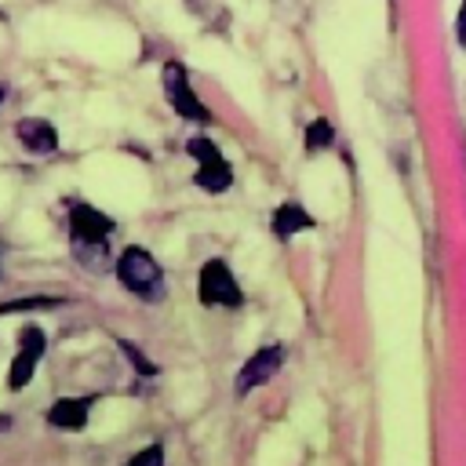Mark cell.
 <instances>
[{
    "label": "cell",
    "mask_w": 466,
    "mask_h": 466,
    "mask_svg": "<svg viewBox=\"0 0 466 466\" xmlns=\"http://www.w3.org/2000/svg\"><path fill=\"white\" fill-rule=\"evenodd\" d=\"M66 299L58 295H29V299H11V302H0V313H15V309H55L62 306Z\"/></svg>",
    "instance_id": "obj_13"
},
{
    "label": "cell",
    "mask_w": 466,
    "mask_h": 466,
    "mask_svg": "<svg viewBox=\"0 0 466 466\" xmlns=\"http://www.w3.org/2000/svg\"><path fill=\"white\" fill-rule=\"evenodd\" d=\"M280 364H284V346H280V342L258 346V350L240 364V371H237V393H240V397H248L251 390L266 386L269 379H277Z\"/></svg>",
    "instance_id": "obj_7"
},
{
    "label": "cell",
    "mask_w": 466,
    "mask_h": 466,
    "mask_svg": "<svg viewBox=\"0 0 466 466\" xmlns=\"http://www.w3.org/2000/svg\"><path fill=\"white\" fill-rule=\"evenodd\" d=\"M15 138L33 157H47V153L58 149V131H55V124L47 116H25V120H18L15 124Z\"/></svg>",
    "instance_id": "obj_8"
},
{
    "label": "cell",
    "mask_w": 466,
    "mask_h": 466,
    "mask_svg": "<svg viewBox=\"0 0 466 466\" xmlns=\"http://www.w3.org/2000/svg\"><path fill=\"white\" fill-rule=\"evenodd\" d=\"M4 98H7V87H4V84H0V106H4Z\"/></svg>",
    "instance_id": "obj_16"
},
{
    "label": "cell",
    "mask_w": 466,
    "mask_h": 466,
    "mask_svg": "<svg viewBox=\"0 0 466 466\" xmlns=\"http://www.w3.org/2000/svg\"><path fill=\"white\" fill-rule=\"evenodd\" d=\"M44 350H47V335L40 324H22L18 328V350L11 357V368H7V390L18 393L29 386V379L36 375L40 360H44Z\"/></svg>",
    "instance_id": "obj_6"
},
{
    "label": "cell",
    "mask_w": 466,
    "mask_h": 466,
    "mask_svg": "<svg viewBox=\"0 0 466 466\" xmlns=\"http://www.w3.org/2000/svg\"><path fill=\"white\" fill-rule=\"evenodd\" d=\"M160 84H164V98L167 106L182 116V120H193V124H211V109L193 95L189 87V76H186V66L182 62H164V73H160Z\"/></svg>",
    "instance_id": "obj_5"
},
{
    "label": "cell",
    "mask_w": 466,
    "mask_h": 466,
    "mask_svg": "<svg viewBox=\"0 0 466 466\" xmlns=\"http://www.w3.org/2000/svg\"><path fill=\"white\" fill-rule=\"evenodd\" d=\"M116 350H120V353L131 360V368H135L142 379H153V375H160V368H157V364H153V360H149V357H146V353H142L135 342H127V339H116Z\"/></svg>",
    "instance_id": "obj_12"
},
{
    "label": "cell",
    "mask_w": 466,
    "mask_h": 466,
    "mask_svg": "<svg viewBox=\"0 0 466 466\" xmlns=\"http://www.w3.org/2000/svg\"><path fill=\"white\" fill-rule=\"evenodd\" d=\"M186 153L197 160L193 182H197L204 193H226V189L233 186V167H229V160L222 157V149H218L211 138H204V135L189 138V142H186Z\"/></svg>",
    "instance_id": "obj_4"
},
{
    "label": "cell",
    "mask_w": 466,
    "mask_h": 466,
    "mask_svg": "<svg viewBox=\"0 0 466 466\" xmlns=\"http://www.w3.org/2000/svg\"><path fill=\"white\" fill-rule=\"evenodd\" d=\"M127 466H167V459H164V444L153 441V444L138 448V451L127 459Z\"/></svg>",
    "instance_id": "obj_14"
},
{
    "label": "cell",
    "mask_w": 466,
    "mask_h": 466,
    "mask_svg": "<svg viewBox=\"0 0 466 466\" xmlns=\"http://www.w3.org/2000/svg\"><path fill=\"white\" fill-rule=\"evenodd\" d=\"M95 400H98L95 393H87V397H58V400L47 408V426L80 433V430L87 426V415H91Z\"/></svg>",
    "instance_id": "obj_9"
},
{
    "label": "cell",
    "mask_w": 466,
    "mask_h": 466,
    "mask_svg": "<svg viewBox=\"0 0 466 466\" xmlns=\"http://www.w3.org/2000/svg\"><path fill=\"white\" fill-rule=\"evenodd\" d=\"M113 269H116V280H120L135 299H142V302H164V295H167L164 269H160V262H157L146 248L127 244V248L116 255Z\"/></svg>",
    "instance_id": "obj_2"
},
{
    "label": "cell",
    "mask_w": 466,
    "mask_h": 466,
    "mask_svg": "<svg viewBox=\"0 0 466 466\" xmlns=\"http://www.w3.org/2000/svg\"><path fill=\"white\" fill-rule=\"evenodd\" d=\"M69 251L84 269H109L113 255H109V237L116 233V222L98 211L87 200H69Z\"/></svg>",
    "instance_id": "obj_1"
},
{
    "label": "cell",
    "mask_w": 466,
    "mask_h": 466,
    "mask_svg": "<svg viewBox=\"0 0 466 466\" xmlns=\"http://www.w3.org/2000/svg\"><path fill=\"white\" fill-rule=\"evenodd\" d=\"M317 226V218L306 211V204H299V200H284V204H277L273 208V215H269V229H273V237L277 240H291L295 233H306V229H313Z\"/></svg>",
    "instance_id": "obj_10"
},
{
    "label": "cell",
    "mask_w": 466,
    "mask_h": 466,
    "mask_svg": "<svg viewBox=\"0 0 466 466\" xmlns=\"http://www.w3.org/2000/svg\"><path fill=\"white\" fill-rule=\"evenodd\" d=\"M197 302L211 306V309H240L244 306V291L240 280L233 277L226 258H208L197 273Z\"/></svg>",
    "instance_id": "obj_3"
},
{
    "label": "cell",
    "mask_w": 466,
    "mask_h": 466,
    "mask_svg": "<svg viewBox=\"0 0 466 466\" xmlns=\"http://www.w3.org/2000/svg\"><path fill=\"white\" fill-rule=\"evenodd\" d=\"M455 36H459V44L466 47V0L459 4V15H455Z\"/></svg>",
    "instance_id": "obj_15"
},
{
    "label": "cell",
    "mask_w": 466,
    "mask_h": 466,
    "mask_svg": "<svg viewBox=\"0 0 466 466\" xmlns=\"http://www.w3.org/2000/svg\"><path fill=\"white\" fill-rule=\"evenodd\" d=\"M302 146H306V153H320V149L335 146V127H331V120H328V116H313V120L306 124Z\"/></svg>",
    "instance_id": "obj_11"
}]
</instances>
